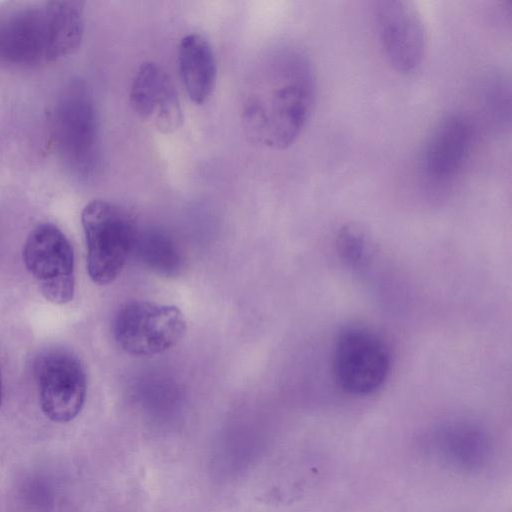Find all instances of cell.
I'll use <instances>...</instances> for the list:
<instances>
[{
	"label": "cell",
	"instance_id": "6da1fadb",
	"mask_svg": "<svg viewBox=\"0 0 512 512\" xmlns=\"http://www.w3.org/2000/svg\"><path fill=\"white\" fill-rule=\"evenodd\" d=\"M317 96L309 56L285 45L265 58L243 103V120L252 138L268 147L291 146L306 128Z\"/></svg>",
	"mask_w": 512,
	"mask_h": 512
},
{
	"label": "cell",
	"instance_id": "7a4b0ae2",
	"mask_svg": "<svg viewBox=\"0 0 512 512\" xmlns=\"http://www.w3.org/2000/svg\"><path fill=\"white\" fill-rule=\"evenodd\" d=\"M83 29L79 1L9 5L0 10V60L33 65L61 58L79 46Z\"/></svg>",
	"mask_w": 512,
	"mask_h": 512
},
{
	"label": "cell",
	"instance_id": "3957f363",
	"mask_svg": "<svg viewBox=\"0 0 512 512\" xmlns=\"http://www.w3.org/2000/svg\"><path fill=\"white\" fill-rule=\"evenodd\" d=\"M81 222L87 244V271L99 285L114 281L134 250L139 229L122 207L93 200L83 209Z\"/></svg>",
	"mask_w": 512,
	"mask_h": 512
},
{
	"label": "cell",
	"instance_id": "277c9868",
	"mask_svg": "<svg viewBox=\"0 0 512 512\" xmlns=\"http://www.w3.org/2000/svg\"><path fill=\"white\" fill-rule=\"evenodd\" d=\"M391 357L387 345L375 332L360 326L343 328L332 352V372L347 393L368 395L387 380Z\"/></svg>",
	"mask_w": 512,
	"mask_h": 512
},
{
	"label": "cell",
	"instance_id": "5b68a950",
	"mask_svg": "<svg viewBox=\"0 0 512 512\" xmlns=\"http://www.w3.org/2000/svg\"><path fill=\"white\" fill-rule=\"evenodd\" d=\"M185 331L186 320L178 307L142 300L123 304L113 321L115 341L135 356L162 354L174 347Z\"/></svg>",
	"mask_w": 512,
	"mask_h": 512
},
{
	"label": "cell",
	"instance_id": "8992f818",
	"mask_svg": "<svg viewBox=\"0 0 512 512\" xmlns=\"http://www.w3.org/2000/svg\"><path fill=\"white\" fill-rule=\"evenodd\" d=\"M373 23L383 55L395 71L412 74L421 66L426 50V28L415 5L405 0L373 3Z\"/></svg>",
	"mask_w": 512,
	"mask_h": 512
},
{
	"label": "cell",
	"instance_id": "52a82bcc",
	"mask_svg": "<svg viewBox=\"0 0 512 512\" xmlns=\"http://www.w3.org/2000/svg\"><path fill=\"white\" fill-rule=\"evenodd\" d=\"M23 260L49 302L63 305L73 299V248L58 227L49 223L36 226L26 239Z\"/></svg>",
	"mask_w": 512,
	"mask_h": 512
},
{
	"label": "cell",
	"instance_id": "ba28073f",
	"mask_svg": "<svg viewBox=\"0 0 512 512\" xmlns=\"http://www.w3.org/2000/svg\"><path fill=\"white\" fill-rule=\"evenodd\" d=\"M473 129L469 119L453 112L430 131L421 150L419 170L433 190H445L461 175L471 152Z\"/></svg>",
	"mask_w": 512,
	"mask_h": 512
},
{
	"label": "cell",
	"instance_id": "9c48e42d",
	"mask_svg": "<svg viewBox=\"0 0 512 512\" xmlns=\"http://www.w3.org/2000/svg\"><path fill=\"white\" fill-rule=\"evenodd\" d=\"M35 373L45 416L58 423L73 420L87 393L86 373L78 358L65 350L48 351L38 358Z\"/></svg>",
	"mask_w": 512,
	"mask_h": 512
},
{
	"label": "cell",
	"instance_id": "30bf717a",
	"mask_svg": "<svg viewBox=\"0 0 512 512\" xmlns=\"http://www.w3.org/2000/svg\"><path fill=\"white\" fill-rule=\"evenodd\" d=\"M56 131L63 153L77 171L91 172L98 159V126L88 93L77 87L60 104Z\"/></svg>",
	"mask_w": 512,
	"mask_h": 512
},
{
	"label": "cell",
	"instance_id": "8fae6325",
	"mask_svg": "<svg viewBox=\"0 0 512 512\" xmlns=\"http://www.w3.org/2000/svg\"><path fill=\"white\" fill-rule=\"evenodd\" d=\"M132 109L150 121L160 132L180 127L182 111L177 92L168 74L156 63H142L136 71L129 91Z\"/></svg>",
	"mask_w": 512,
	"mask_h": 512
},
{
	"label": "cell",
	"instance_id": "7c38bea8",
	"mask_svg": "<svg viewBox=\"0 0 512 512\" xmlns=\"http://www.w3.org/2000/svg\"><path fill=\"white\" fill-rule=\"evenodd\" d=\"M178 65L191 101L205 103L213 93L217 78L215 56L207 39L196 33L184 36L178 47Z\"/></svg>",
	"mask_w": 512,
	"mask_h": 512
},
{
	"label": "cell",
	"instance_id": "4fadbf2b",
	"mask_svg": "<svg viewBox=\"0 0 512 512\" xmlns=\"http://www.w3.org/2000/svg\"><path fill=\"white\" fill-rule=\"evenodd\" d=\"M150 269L166 275L174 274L181 258L173 241L164 232L150 229L138 234L134 250Z\"/></svg>",
	"mask_w": 512,
	"mask_h": 512
},
{
	"label": "cell",
	"instance_id": "5bb4252c",
	"mask_svg": "<svg viewBox=\"0 0 512 512\" xmlns=\"http://www.w3.org/2000/svg\"><path fill=\"white\" fill-rule=\"evenodd\" d=\"M336 245L341 258L350 266L357 267L364 261L367 243L358 228L343 226L338 231Z\"/></svg>",
	"mask_w": 512,
	"mask_h": 512
},
{
	"label": "cell",
	"instance_id": "9a60e30c",
	"mask_svg": "<svg viewBox=\"0 0 512 512\" xmlns=\"http://www.w3.org/2000/svg\"><path fill=\"white\" fill-rule=\"evenodd\" d=\"M485 104L494 119L503 122L510 117V85L501 76L489 79L485 87Z\"/></svg>",
	"mask_w": 512,
	"mask_h": 512
},
{
	"label": "cell",
	"instance_id": "2e32d148",
	"mask_svg": "<svg viewBox=\"0 0 512 512\" xmlns=\"http://www.w3.org/2000/svg\"><path fill=\"white\" fill-rule=\"evenodd\" d=\"M2 402V383H1V376H0V406Z\"/></svg>",
	"mask_w": 512,
	"mask_h": 512
}]
</instances>
